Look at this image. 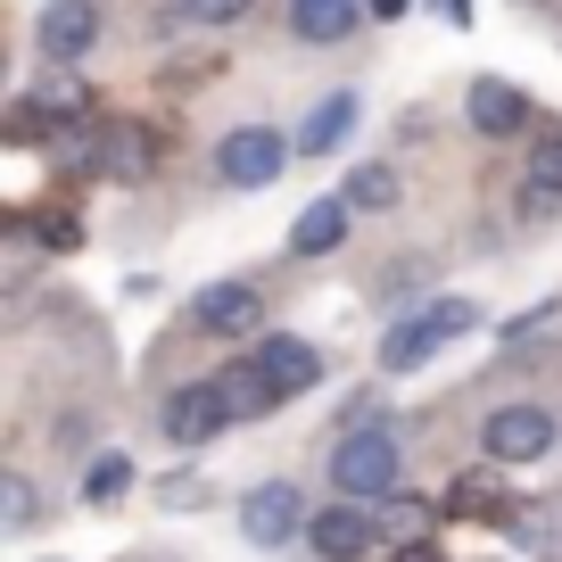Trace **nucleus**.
Wrapping results in <instances>:
<instances>
[{
    "label": "nucleus",
    "instance_id": "nucleus-12",
    "mask_svg": "<svg viewBox=\"0 0 562 562\" xmlns=\"http://www.w3.org/2000/svg\"><path fill=\"white\" fill-rule=\"evenodd\" d=\"M348 224H356V199H348V191H339V199H315V207L290 224V248H299V257H323V248L348 240Z\"/></svg>",
    "mask_w": 562,
    "mask_h": 562
},
{
    "label": "nucleus",
    "instance_id": "nucleus-4",
    "mask_svg": "<svg viewBox=\"0 0 562 562\" xmlns=\"http://www.w3.org/2000/svg\"><path fill=\"white\" fill-rule=\"evenodd\" d=\"M480 447H488V463H538L554 447V414L546 405H496L480 422Z\"/></svg>",
    "mask_w": 562,
    "mask_h": 562
},
{
    "label": "nucleus",
    "instance_id": "nucleus-15",
    "mask_svg": "<svg viewBox=\"0 0 562 562\" xmlns=\"http://www.w3.org/2000/svg\"><path fill=\"white\" fill-rule=\"evenodd\" d=\"M215 389H224L232 422H257V414H273V405H281V389L265 381V364H257V356H248V364H224V372H215Z\"/></svg>",
    "mask_w": 562,
    "mask_h": 562
},
{
    "label": "nucleus",
    "instance_id": "nucleus-26",
    "mask_svg": "<svg viewBox=\"0 0 562 562\" xmlns=\"http://www.w3.org/2000/svg\"><path fill=\"white\" fill-rule=\"evenodd\" d=\"M389 562H439V546H430V538H405V546H397Z\"/></svg>",
    "mask_w": 562,
    "mask_h": 562
},
{
    "label": "nucleus",
    "instance_id": "nucleus-1",
    "mask_svg": "<svg viewBox=\"0 0 562 562\" xmlns=\"http://www.w3.org/2000/svg\"><path fill=\"white\" fill-rule=\"evenodd\" d=\"M397 439H389L381 422L372 430H348V439L331 447V488L356 496V505H372V496H397Z\"/></svg>",
    "mask_w": 562,
    "mask_h": 562
},
{
    "label": "nucleus",
    "instance_id": "nucleus-13",
    "mask_svg": "<svg viewBox=\"0 0 562 562\" xmlns=\"http://www.w3.org/2000/svg\"><path fill=\"white\" fill-rule=\"evenodd\" d=\"M356 18H372L364 0H290V34L299 42H348Z\"/></svg>",
    "mask_w": 562,
    "mask_h": 562
},
{
    "label": "nucleus",
    "instance_id": "nucleus-22",
    "mask_svg": "<svg viewBox=\"0 0 562 562\" xmlns=\"http://www.w3.org/2000/svg\"><path fill=\"white\" fill-rule=\"evenodd\" d=\"M0 521H9V529H25V521H34V488H25V472H9V480H0Z\"/></svg>",
    "mask_w": 562,
    "mask_h": 562
},
{
    "label": "nucleus",
    "instance_id": "nucleus-5",
    "mask_svg": "<svg viewBox=\"0 0 562 562\" xmlns=\"http://www.w3.org/2000/svg\"><path fill=\"white\" fill-rule=\"evenodd\" d=\"M299 529H306V505H299V488H290V480L240 496V538H248V546H290Z\"/></svg>",
    "mask_w": 562,
    "mask_h": 562
},
{
    "label": "nucleus",
    "instance_id": "nucleus-20",
    "mask_svg": "<svg viewBox=\"0 0 562 562\" xmlns=\"http://www.w3.org/2000/svg\"><path fill=\"white\" fill-rule=\"evenodd\" d=\"M124 488H133V456H100V463H91V480H83L91 505H116Z\"/></svg>",
    "mask_w": 562,
    "mask_h": 562
},
{
    "label": "nucleus",
    "instance_id": "nucleus-8",
    "mask_svg": "<svg viewBox=\"0 0 562 562\" xmlns=\"http://www.w3.org/2000/svg\"><path fill=\"white\" fill-rule=\"evenodd\" d=\"M34 42H42V58L75 67V58L100 42V9H91V0H50V9H42V25H34Z\"/></svg>",
    "mask_w": 562,
    "mask_h": 562
},
{
    "label": "nucleus",
    "instance_id": "nucleus-3",
    "mask_svg": "<svg viewBox=\"0 0 562 562\" xmlns=\"http://www.w3.org/2000/svg\"><path fill=\"white\" fill-rule=\"evenodd\" d=\"M290 149H299V140H290V133H273V124H240V133H224V140H215V175H224L232 191H265V182H281Z\"/></svg>",
    "mask_w": 562,
    "mask_h": 562
},
{
    "label": "nucleus",
    "instance_id": "nucleus-11",
    "mask_svg": "<svg viewBox=\"0 0 562 562\" xmlns=\"http://www.w3.org/2000/svg\"><path fill=\"white\" fill-rule=\"evenodd\" d=\"M91 175L100 182H140L149 175V133H140V124H108L100 149H91Z\"/></svg>",
    "mask_w": 562,
    "mask_h": 562
},
{
    "label": "nucleus",
    "instance_id": "nucleus-24",
    "mask_svg": "<svg viewBox=\"0 0 562 562\" xmlns=\"http://www.w3.org/2000/svg\"><path fill=\"white\" fill-rule=\"evenodd\" d=\"M422 529H430V513L405 505V496H389V538H422Z\"/></svg>",
    "mask_w": 562,
    "mask_h": 562
},
{
    "label": "nucleus",
    "instance_id": "nucleus-21",
    "mask_svg": "<svg viewBox=\"0 0 562 562\" xmlns=\"http://www.w3.org/2000/svg\"><path fill=\"white\" fill-rule=\"evenodd\" d=\"M248 9H257V0H182V18H191V25H240Z\"/></svg>",
    "mask_w": 562,
    "mask_h": 562
},
{
    "label": "nucleus",
    "instance_id": "nucleus-10",
    "mask_svg": "<svg viewBox=\"0 0 562 562\" xmlns=\"http://www.w3.org/2000/svg\"><path fill=\"white\" fill-rule=\"evenodd\" d=\"M472 133H480V140H513V133H529V100L505 83V75H480V83H472Z\"/></svg>",
    "mask_w": 562,
    "mask_h": 562
},
{
    "label": "nucleus",
    "instance_id": "nucleus-14",
    "mask_svg": "<svg viewBox=\"0 0 562 562\" xmlns=\"http://www.w3.org/2000/svg\"><path fill=\"white\" fill-rule=\"evenodd\" d=\"M257 364H265V381H273L281 397H299V389H315V381H323V356L306 348V339H265Z\"/></svg>",
    "mask_w": 562,
    "mask_h": 562
},
{
    "label": "nucleus",
    "instance_id": "nucleus-23",
    "mask_svg": "<svg viewBox=\"0 0 562 562\" xmlns=\"http://www.w3.org/2000/svg\"><path fill=\"white\" fill-rule=\"evenodd\" d=\"M42 248H58V257H75V248H83V224H75V215H42Z\"/></svg>",
    "mask_w": 562,
    "mask_h": 562
},
{
    "label": "nucleus",
    "instance_id": "nucleus-16",
    "mask_svg": "<svg viewBox=\"0 0 562 562\" xmlns=\"http://www.w3.org/2000/svg\"><path fill=\"white\" fill-rule=\"evenodd\" d=\"M521 199H529V207H554V199H562V133L529 140V175H521Z\"/></svg>",
    "mask_w": 562,
    "mask_h": 562
},
{
    "label": "nucleus",
    "instance_id": "nucleus-2",
    "mask_svg": "<svg viewBox=\"0 0 562 562\" xmlns=\"http://www.w3.org/2000/svg\"><path fill=\"white\" fill-rule=\"evenodd\" d=\"M472 323H480V306H472V299H439V306H422V315H405L397 331L381 339V364H389V372H414V364H430V356H439L456 331H472Z\"/></svg>",
    "mask_w": 562,
    "mask_h": 562
},
{
    "label": "nucleus",
    "instance_id": "nucleus-9",
    "mask_svg": "<svg viewBox=\"0 0 562 562\" xmlns=\"http://www.w3.org/2000/svg\"><path fill=\"white\" fill-rule=\"evenodd\" d=\"M372 538H381V529H372V513H356V496L306 521V546H315L323 562H364V554H372Z\"/></svg>",
    "mask_w": 562,
    "mask_h": 562
},
{
    "label": "nucleus",
    "instance_id": "nucleus-19",
    "mask_svg": "<svg viewBox=\"0 0 562 562\" xmlns=\"http://www.w3.org/2000/svg\"><path fill=\"white\" fill-rule=\"evenodd\" d=\"M34 108H42V116H83V108H91V91H83V75H50V83H42L34 91Z\"/></svg>",
    "mask_w": 562,
    "mask_h": 562
},
{
    "label": "nucleus",
    "instance_id": "nucleus-25",
    "mask_svg": "<svg viewBox=\"0 0 562 562\" xmlns=\"http://www.w3.org/2000/svg\"><path fill=\"white\" fill-rule=\"evenodd\" d=\"M166 505H175V513H191V505H207V480H166Z\"/></svg>",
    "mask_w": 562,
    "mask_h": 562
},
{
    "label": "nucleus",
    "instance_id": "nucleus-18",
    "mask_svg": "<svg viewBox=\"0 0 562 562\" xmlns=\"http://www.w3.org/2000/svg\"><path fill=\"white\" fill-rule=\"evenodd\" d=\"M348 199H356V215L397 207V166H356V175H348Z\"/></svg>",
    "mask_w": 562,
    "mask_h": 562
},
{
    "label": "nucleus",
    "instance_id": "nucleus-6",
    "mask_svg": "<svg viewBox=\"0 0 562 562\" xmlns=\"http://www.w3.org/2000/svg\"><path fill=\"white\" fill-rule=\"evenodd\" d=\"M158 422H166V439H175V447H207L215 430L232 422V405H224V389H215V381H191V389H175V397H166Z\"/></svg>",
    "mask_w": 562,
    "mask_h": 562
},
{
    "label": "nucleus",
    "instance_id": "nucleus-17",
    "mask_svg": "<svg viewBox=\"0 0 562 562\" xmlns=\"http://www.w3.org/2000/svg\"><path fill=\"white\" fill-rule=\"evenodd\" d=\"M348 124H356V91H331V100L306 116L299 149H306V158H323V149H339V140H348Z\"/></svg>",
    "mask_w": 562,
    "mask_h": 562
},
{
    "label": "nucleus",
    "instance_id": "nucleus-7",
    "mask_svg": "<svg viewBox=\"0 0 562 562\" xmlns=\"http://www.w3.org/2000/svg\"><path fill=\"white\" fill-rule=\"evenodd\" d=\"M257 323H265V290H257V281H215V290H199V331L248 339Z\"/></svg>",
    "mask_w": 562,
    "mask_h": 562
},
{
    "label": "nucleus",
    "instance_id": "nucleus-28",
    "mask_svg": "<svg viewBox=\"0 0 562 562\" xmlns=\"http://www.w3.org/2000/svg\"><path fill=\"white\" fill-rule=\"evenodd\" d=\"M439 18L447 25H472V0H439Z\"/></svg>",
    "mask_w": 562,
    "mask_h": 562
},
{
    "label": "nucleus",
    "instance_id": "nucleus-27",
    "mask_svg": "<svg viewBox=\"0 0 562 562\" xmlns=\"http://www.w3.org/2000/svg\"><path fill=\"white\" fill-rule=\"evenodd\" d=\"M364 9H372V18H389V25H397L405 9H414V0H364Z\"/></svg>",
    "mask_w": 562,
    "mask_h": 562
}]
</instances>
